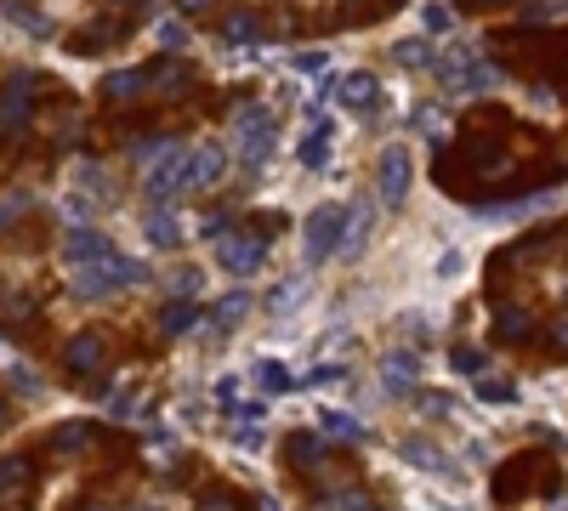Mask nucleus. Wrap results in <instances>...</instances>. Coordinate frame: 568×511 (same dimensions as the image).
Returning <instances> with one entry per match:
<instances>
[{
	"instance_id": "nucleus-1",
	"label": "nucleus",
	"mask_w": 568,
	"mask_h": 511,
	"mask_svg": "<svg viewBox=\"0 0 568 511\" xmlns=\"http://www.w3.org/2000/svg\"><path fill=\"white\" fill-rule=\"evenodd\" d=\"M228 137H233V148H239V165H245V171H262L267 159H273V137H279L273 108L245 103V108L228 120Z\"/></svg>"
},
{
	"instance_id": "nucleus-2",
	"label": "nucleus",
	"mask_w": 568,
	"mask_h": 511,
	"mask_svg": "<svg viewBox=\"0 0 568 511\" xmlns=\"http://www.w3.org/2000/svg\"><path fill=\"white\" fill-rule=\"evenodd\" d=\"M148 279V267L137 262V256H103V262H86L74 267V296L80 301H108L114 290H125V284H142Z\"/></svg>"
},
{
	"instance_id": "nucleus-3",
	"label": "nucleus",
	"mask_w": 568,
	"mask_h": 511,
	"mask_svg": "<svg viewBox=\"0 0 568 511\" xmlns=\"http://www.w3.org/2000/svg\"><path fill=\"white\" fill-rule=\"evenodd\" d=\"M347 216H353V205H319V211L302 222V256L307 267H319V262H336L341 256V239H347Z\"/></svg>"
},
{
	"instance_id": "nucleus-4",
	"label": "nucleus",
	"mask_w": 568,
	"mask_h": 511,
	"mask_svg": "<svg viewBox=\"0 0 568 511\" xmlns=\"http://www.w3.org/2000/svg\"><path fill=\"white\" fill-rule=\"evenodd\" d=\"M438 80H444L455 97H478V91H500V86H506V74L489 69V63H483L472 46H455V52L438 63Z\"/></svg>"
},
{
	"instance_id": "nucleus-5",
	"label": "nucleus",
	"mask_w": 568,
	"mask_h": 511,
	"mask_svg": "<svg viewBox=\"0 0 568 511\" xmlns=\"http://www.w3.org/2000/svg\"><path fill=\"white\" fill-rule=\"evenodd\" d=\"M267 256V239L262 233H228L222 245H216V267L228 273V279H250Z\"/></svg>"
},
{
	"instance_id": "nucleus-6",
	"label": "nucleus",
	"mask_w": 568,
	"mask_h": 511,
	"mask_svg": "<svg viewBox=\"0 0 568 511\" xmlns=\"http://www.w3.org/2000/svg\"><path fill=\"white\" fill-rule=\"evenodd\" d=\"M336 103L353 108L358 120H375V114H381V80H375L370 69L341 74V80H336Z\"/></svg>"
},
{
	"instance_id": "nucleus-7",
	"label": "nucleus",
	"mask_w": 568,
	"mask_h": 511,
	"mask_svg": "<svg viewBox=\"0 0 568 511\" xmlns=\"http://www.w3.org/2000/svg\"><path fill=\"white\" fill-rule=\"evenodd\" d=\"M29 108H35V74L12 69V80L0 91V131H23V125H29Z\"/></svg>"
},
{
	"instance_id": "nucleus-8",
	"label": "nucleus",
	"mask_w": 568,
	"mask_h": 511,
	"mask_svg": "<svg viewBox=\"0 0 568 511\" xmlns=\"http://www.w3.org/2000/svg\"><path fill=\"white\" fill-rule=\"evenodd\" d=\"M409 182H415L409 148H381V205H387V211H398L409 199Z\"/></svg>"
},
{
	"instance_id": "nucleus-9",
	"label": "nucleus",
	"mask_w": 568,
	"mask_h": 511,
	"mask_svg": "<svg viewBox=\"0 0 568 511\" xmlns=\"http://www.w3.org/2000/svg\"><path fill=\"white\" fill-rule=\"evenodd\" d=\"M330 148H336L330 120H324V114H307V131H302V142H296V159H302L307 171H324V165H330Z\"/></svg>"
},
{
	"instance_id": "nucleus-10",
	"label": "nucleus",
	"mask_w": 568,
	"mask_h": 511,
	"mask_svg": "<svg viewBox=\"0 0 568 511\" xmlns=\"http://www.w3.org/2000/svg\"><path fill=\"white\" fill-rule=\"evenodd\" d=\"M222 177V148H188L182 154V194H199Z\"/></svg>"
},
{
	"instance_id": "nucleus-11",
	"label": "nucleus",
	"mask_w": 568,
	"mask_h": 511,
	"mask_svg": "<svg viewBox=\"0 0 568 511\" xmlns=\"http://www.w3.org/2000/svg\"><path fill=\"white\" fill-rule=\"evenodd\" d=\"M63 256H69V267H86V262L114 256V245H108V233H97V228H74L69 239H63Z\"/></svg>"
},
{
	"instance_id": "nucleus-12",
	"label": "nucleus",
	"mask_w": 568,
	"mask_h": 511,
	"mask_svg": "<svg viewBox=\"0 0 568 511\" xmlns=\"http://www.w3.org/2000/svg\"><path fill=\"white\" fill-rule=\"evenodd\" d=\"M534 211H557V194H529V199H506V205H478L483 222H523Z\"/></svg>"
},
{
	"instance_id": "nucleus-13",
	"label": "nucleus",
	"mask_w": 568,
	"mask_h": 511,
	"mask_svg": "<svg viewBox=\"0 0 568 511\" xmlns=\"http://www.w3.org/2000/svg\"><path fill=\"white\" fill-rule=\"evenodd\" d=\"M142 239H148L154 250H177L182 245V222L165 211V205H148V216H142Z\"/></svg>"
},
{
	"instance_id": "nucleus-14",
	"label": "nucleus",
	"mask_w": 568,
	"mask_h": 511,
	"mask_svg": "<svg viewBox=\"0 0 568 511\" xmlns=\"http://www.w3.org/2000/svg\"><path fill=\"white\" fill-rule=\"evenodd\" d=\"M63 358H69V370L74 375H91V370H103V358H108V347H103V335H74V341H69V353H63Z\"/></svg>"
},
{
	"instance_id": "nucleus-15",
	"label": "nucleus",
	"mask_w": 568,
	"mask_h": 511,
	"mask_svg": "<svg viewBox=\"0 0 568 511\" xmlns=\"http://www.w3.org/2000/svg\"><path fill=\"white\" fill-rule=\"evenodd\" d=\"M319 432H324L330 443H364V438H370V426L353 421L347 409H319Z\"/></svg>"
},
{
	"instance_id": "nucleus-16",
	"label": "nucleus",
	"mask_w": 568,
	"mask_h": 511,
	"mask_svg": "<svg viewBox=\"0 0 568 511\" xmlns=\"http://www.w3.org/2000/svg\"><path fill=\"white\" fill-rule=\"evenodd\" d=\"M398 455H404L415 472H449V455L432 438H404V443H398Z\"/></svg>"
},
{
	"instance_id": "nucleus-17",
	"label": "nucleus",
	"mask_w": 568,
	"mask_h": 511,
	"mask_svg": "<svg viewBox=\"0 0 568 511\" xmlns=\"http://www.w3.org/2000/svg\"><path fill=\"white\" fill-rule=\"evenodd\" d=\"M284 460H290L296 472H307L313 460H324V432L319 426H313V432H290V438H284Z\"/></svg>"
},
{
	"instance_id": "nucleus-18",
	"label": "nucleus",
	"mask_w": 568,
	"mask_h": 511,
	"mask_svg": "<svg viewBox=\"0 0 568 511\" xmlns=\"http://www.w3.org/2000/svg\"><path fill=\"white\" fill-rule=\"evenodd\" d=\"M415 375H421V358L415 353H387L381 358V381H387V392H409L415 387Z\"/></svg>"
},
{
	"instance_id": "nucleus-19",
	"label": "nucleus",
	"mask_w": 568,
	"mask_h": 511,
	"mask_svg": "<svg viewBox=\"0 0 568 511\" xmlns=\"http://www.w3.org/2000/svg\"><path fill=\"white\" fill-rule=\"evenodd\" d=\"M199 307H194V296H177L171 307H160V330L165 335H188V330H199Z\"/></svg>"
},
{
	"instance_id": "nucleus-20",
	"label": "nucleus",
	"mask_w": 568,
	"mask_h": 511,
	"mask_svg": "<svg viewBox=\"0 0 568 511\" xmlns=\"http://www.w3.org/2000/svg\"><path fill=\"white\" fill-rule=\"evenodd\" d=\"M250 375H256V387H262L267 398H284V392H296V375L284 370L279 358H256V370H250Z\"/></svg>"
},
{
	"instance_id": "nucleus-21",
	"label": "nucleus",
	"mask_w": 568,
	"mask_h": 511,
	"mask_svg": "<svg viewBox=\"0 0 568 511\" xmlns=\"http://www.w3.org/2000/svg\"><path fill=\"white\" fill-rule=\"evenodd\" d=\"M233 443L239 449H262V404L233 409Z\"/></svg>"
},
{
	"instance_id": "nucleus-22",
	"label": "nucleus",
	"mask_w": 568,
	"mask_h": 511,
	"mask_svg": "<svg viewBox=\"0 0 568 511\" xmlns=\"http://www.w3.org/2000/svg\"><path fill=\"white\" fill-rule=\"evenodd\" d=\"M370 228H375V211L370 205H353V216H347V239H341V256H358V250L370 245Z\"/></svg>"
},
{
	"instance_id": "nucleus-23",
	"label": "nucleus",
	"mask_w": 568,
	"mask_h": 511,
	"mask_svg": "<svg viewBox=\"0 0 568 511\" xmlns=\"http://www.w3.org/2000/svg\"><path fill=\"white\" fill-rule=\"evenodd\" d=\"M0 18H6V23H18L23 35H35V40H52V23H46V18H35V12H29L23 0H0Z\"/></svg>"
},
{
	"instance_id": "nucleus-24",
	"label": "nucleus",
	"mask_w": 568,
	"mask_h": 511,
	"mask_svg": "<svg viewBox=\"0 0 568 511\" xmlns=\"http://www.w3.org/2000/svg\"><path fill=\"white\" fill-rule=\"evenodd\" d=\"M148 86V74H137V69H114L103 80V103H120V97H137V91Z\"/></svg>"
},
{
	"instance_id": "nucleus-25",
	"label": "nucleus",
	"mask_w": 568,
	"mask_h": 511,
	"mask_svg": "<svg viewBox=\"0 0 568 511\" xmlns=\"http://www.w3.org/2000/svg\"><path fill=\"white\" fill-rule=\"evenodd\" d=\"M222 40H228V46H250V40H262V18H256V12H233L228 29H222Z\"/></svg>"
},
{
	"instance_id": "nucleus-26",
	"label": "nucleus",
	"mask_w": 568,
	"mask_h": 511,
	"mask_svg": "<svg viewBox=\"0 0 568 511\" xmlns=\"http://www.w3.org/2000/svg\"><path fill=\"white\" fill-rule=\"evenodd\" d=\"M302 296H307V273H290V279H284L279 290L267 296V307H273V313H290V307H296Z\"/></svg>"
},
{
	"instance_id": "nucleus-27",
	"label": "nucleus",
	"mask_w": 568,
	"mask_h": 511,
	"mask_svg": "<svg viewBox=\"0 0 568 511\" xmlns=\"http://www.w3.org/2000/svg\"><path fill=\"white\" fill-rule=\"evenodd\" d=\"M392 57H398V69H432V46L426 40H398Z\"/></svg>"
},
{
	"instance_id": "nucleus-28",
	"label": "nucleus",
	"mask_w": 568,
	"mask_h": 511,
	"mask_svg": "<svg viewBox=\"0 0 568 511\" xmlns=\"http://www.w3.org/2000/svg\"><path fill=\"white\" fill-rule=\"evenodd\" d=\"M500 335H506V341H523V335H529V324H534V313L529 307H500Z\"/></svg>"
},
{
	"instance_id": "nucleus-29",
	"label": "nucleus",
	"mask_w": 568,
	"mask_h": 511,
	"mask_svg": "<svg viewBox=\"0 0 568 511\" xmlns=\"http://www.w3.org/2000/svg\"><path fill=\"white\" fill-rule=\"evenodd\" d=\"M449 23H455V12H449L444 0H421V29L426 35H444Z\"/></svg>"
},
{
	"instance_id": "nucleus-30",
	"label": "nucleus",
	"mask_w": 568,
	"mask_h": 511,
	"mask_svg": "<svg viewBox=\"0 0 568 511\" xmlns=\"http://www.w3.org/2000/svg\"><path fill=\"white\" fill-rule=\"evenodd\" d=\"M23 483H29V460H0V500L23 494Z\"/></svg>"
},
{
	"instance_id": "nucleus-31",
	"label": "nucleus",
	"mask_w": 568,
	"mask_h": 511,
	"mask_svg": "<svg viewBox=\"0 0 568 511\" xmlns=\"http://www.w3.org/2000/svg\"><path fill=\"white\" fill-rule=\"evenodd\" d=\"M171 148H177L171 137H137V142H131V159H137V165H154V159L171 154Z\"/></svg>"
},
{
	"instance_id": "nucleus-32",
	"label": "nucleus",
	"mask_w": 568,
	"mask_h": 511,
	"mask_svg": "<svg viewBox=\"0 0 568 511\" xmlns=\"http://www.w3.org/2000/svg\"><path fill=\"white\" fill-rule=\"evenodd\" d=\"M250 313V296H245V290H233V296L228 301H216V324H239V318H245Z\"/></svg>"
},
{
	"instance_id": "nucleus-33",
	"label": "nucleus",
	"mask_w": 568,
	"mask_h": 511,
	"mask_svg": "<svg viewBox=\"0 0 568 511\" xmlns=\"http://www.w3.org/2000/svg\"><path fill=\"white\" fill-rule=\"evenodd\" d=\"M478 398H483V404H512L517 387H512V381H495V375H483V381H478Z\"/></svg>"
},
{
	"instance_id": "nucleus-34",
	"label": "nucleus",
	"mask_w": 568,
	"mask_h": 511,
	"mask_svg": "<svg viewBox=\"0 0 568 511\" xmlns=\"http://www.w3.org/2000/svg\"><path fill=\"white\" fill-rule=\"evenodd\" d=\"M199 284H205L199 267H177V273H171V296H199Z\"/></svg>"
},
{
	"instance_id": "nucleus-35",
	"label": "nucleus",
	"mask_w": 568,
	"mask_h": 511,
	"mask_svg": "<svg viewBox=\"0 0 568 511\" xmlns=\"http://www.w3.org/2000/svg\"><path fill=\"white\" fill-rule=\"evenodd\" d=\"M302 381H307V387H341V381H347V370H341V364H313Z\"/></svg>"
},
{
	"instance_id": "nucleus-36",
	"label": "nucleus",
	"mask_w": 568,
	"mask_h": 511,
	"mask_svg": "<svg viewBox=\"0 0 568 511\" xmlns=\"http://www.w3.org/2000/svg\"><path fill=\"white\" fill-rule=\"evenodd\" d=\"M86 438H91V421H74V426H63V432H52V449H80Z\"/></svg>"
},
{
	"instance_id": "nucleus-37",
	"label": "nucleus",
	"mask_w": 568,
	"mask_h": 511,
	"mask_svg": "<svg viewBox=\"0 0 568 511\" xmlns=\"http://www.w3.org/2000/svg\"><path fill=\"white\" fill-rule=\"evenodd\" d=\"M449 364H455L461 375H478L483 370V353H478V347H455V353H449Z\"/></svg>"
},
{
	"instance_id": "nucleus-38",
	"label": "nucleus",
	"mask_w": 568,
	"mask_h": 511,
	"mask_svg": "<svg viewBox=\"0 0 568 511\" xmlns=\"http://www.w3.org/2000/svg\"><path fill=\"white\" fill-rule=\"evenodd\" d=\"M296 69L302 74H330V52H296Z\"/></svg>"
},
{
	"instance_id": "nucleus-39",
	"label": "nucleus",
	"mask_w": 568,
	"mask_h": 511,
	"mask_svg": "<svg viewBox=\"0 0 568 511\" xmlns=\"http://www.w3.org/2000/svg\"><path fill=\"white\" fill-rule=\"evenodd\" d=\"M6 375H12V387H18V392H40V381H35V370H29V364H12Z\"/></svg>"
},
{
	"instance_id": "nucleus-40",
	"label": "nucleus",
	"mask_w": 568,
	"mask_h": 511,
	"mask_svg": "<svg viewBox=\"0 0 568 511\" xmlns=\"http://www.w3.org/2000/svg\"><path fill=\"white\" fill-rule=\"evenodd\" d=\"M160 40L177 52V46H188V23H160Z\"/></svg>"
},
{
	"instance_id": "nucleus-41",
	"label": "nucleus",
	"mask_w": 568,
	"mask_h": 511,
	"mask_svg": "<svg viewBox=\"0 0 568 511\" xmlns=\"http://www.w3.org/2000/svg\"><path fill=\"white\" fill-rule=\"evenodd\" d=\"M466 267V256L461 250H444V256H438V279H449V273H461Z\"/></svg>"
},
{
	"instance_id": "nucleus-42",
	"label": "nucleus",
	"mask_w": 568,
	"mask_h": 511,
	"mask_svg": "<svg viewBox=\"0 0 568 511\" xmlns=\"http://www.w3.org/2000/svg\"><path fill=\"white\" fill-rule=\"evenodd\" d=\"M222 228H233V216H222V211H211L205 222H199V233H205V239H216Z\"/></svg>"
},
{
	"instance_id": "nucleus-43",
	"label": "nucleus",
	"mask_w": 568,
	"mask_h": 511,
	"mask_svg": "<svg viewBox=\"0 0 568 511\" xmlns=\"http://www.w3.org/2000/svg\"><path fill=\"white\" fill-rule=\"evenodd\" d=\"M415 404H421L426 415H444V409H449V398H444V392H421V398H415Z\"/></svg>"
},
{
	"instance_id": "nucleus-44",
	"label": "nucleus",
	"mask_w": 568,
	"mask_h": 511,
	"mask_svg": "<svg viewBox=\"0 0 568 511\" xmlns=\"http://www.w3.org/2000/svg\"><path fill=\"white\" fill-rule=\"evenodd\" d=\"M233 398H239V381H233V375H228V381H216V404L233 409Z\"/></svg>"
},
{
	"instance_id": "nucleus-45",
	"label": "nucleus",
	"mask_w": 568,
	"mask_h": 511,
	"mask_svg": "<svg viewBox=\"0 0 568 511\" xmlns=\"http://www.w3.org/2000/svg\"><path fill=\"white\" fill-rule=\"evenodd\" d=\"M23 205H29V194H12V199H6V205H0V228H6V222L23 211Z\"/></svg>"
},
{
	"instance_id": "nucleus-46",
	"label": "nucleus",
	"mask_w": 568,
	"mask_h": 511,
	"mask_svg": "<svg viewBox=\"0 0 568 511\" xmlns=\"http://www.w3.org/2000/svg\"><path fill=\"white\" fill-rule=\"evenodd\" d=\"M330 506H370V494H358V489H347V494H330Z\"/></svg>"
},
{
	"instance_id": "nucleus-47",
	"label": "nucleus",
	"mask_w": 568,
	"mask_h": 511,
	"mask_svg": "<svg viewBox=\"0 0 568 511\" xmlns=\"http://www.w3.org/2000/svg\"><path fill=\"white\" fill-rule=\"evenodd\" d=\"M551 341H557V347L568 353V318H557V330H551Z\"/></svg>"
},
{
	"instance_id": "nucleus-48",
	"label": "nucleus",
	"mask_w": 568,
	"mask_h": 511,
	"mask_svg": "<svg viewBox=\"0 0 568 511\" xmlns=\"http://www.w3.org/2000/svg\"><path fill=\"white\" fill-rule=\"evenodd\" d=\"M211 0H177V12H205Z\"/></svg>"
},
{
	"instance_id": "nucleus-49",
	"label": "nucleus",
	"mask_w": 568,
	"mask_h": 511,
	"mask_svg": "<svg viewBox=\"0 0 568 511\" xmlns=\"http://www.w3.org/2000/svg\"><path fill=\"white\" fill-rule=\"evenodd\" d=\"M0 426H6V398H0Z\"/></svg>"
},
{
	"instance_id": "nucleus-50",
	"label": "nucleus",
	"mask_w": 568,
	"mask_h": 511,
	"mask_svg": "<svg viewBox=\"0 0 568 511\" xmlns=\"http://www.w3.org/2000/svg\"><path fill=\"white\" fill-rule=\"evenodd\" d=\"M114 6H131V0H114Z\"/></svg>"
},
{
	"instance_id": "nucleus-51",
	"label": "nucleus",
	"mask_w": 568,
	"mask_h": 511,
	"mask_svg": "<svg viewBox=\"0 0 568 511\" xmlns=\"http://www.w3.org/2000/svg\"><path fill=\"white\" fill-rule=\"evenodd\" d=\"M392 6H404V0H392Z\"/></svg>"
}]
</instances>
